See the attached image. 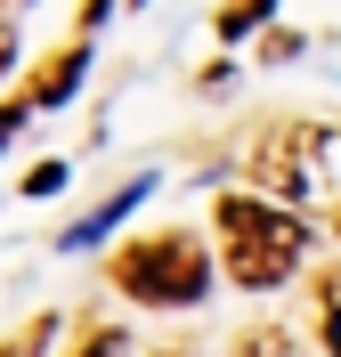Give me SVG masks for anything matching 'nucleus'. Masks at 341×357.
Wrapping results in <instances>:
<instances>
[{"label":"nucleus","mask_w":341,"mask_h":357,"mask_svg":"<svg viewBox=\"0 0 341 357\" xmlns=\"http://www.w3.org/2000/svg\"><path fill=\"white\" fill-rule=\"evenodd\" d=\"M325 341H333V357H341V276L325 284Z\"/></svg>","instance_id":"39448f33"},{"label":"nucleus","mask_w":341,"mask_h":357,"mask_svg":"<svg viewBox=\"0 0 341 357\" xmlns=\"http://www.w3.org/2000/svg\"><path fill=\"white\" fill-rule=\"evenodd\" d=\"M66 187V162H41V171H24V195H57Z\"/></svg>","instance_id":"20e7f679"},{"label":"nucleus","mask_w":341,"mask_h":357,"mask_svg":"<svg viewBox=\"0 0 341 357\" xmlns=\"http://www.w3.org/2000/svg\"><path fill=\"white\" fill-rule=\"evenodd\" d=\"M260 178L293 203H341V130H285L260 155Z\"/></svg>","instance_id":"7ed1b4c3"},{"label":"nucleus","mask_w":341,"mask_h":357,"mask_svg":"<svg viewBox=\"0 0 341 357\" xmlns=\"http://www.w3.org/2000/svg\"><path fill=\"white\" fill-rule=\"evenodd\" d=\"M260 8H268V0H244V8H227V17H220V33H244V24L260 17Z\"/></svg>","instance_id":"423d86ee"},{"label":"nucleus","mask_w":341,"mask_h":357,"mask_svg":"<svg viewBox=\"0 0 341 357\" xmlns=\"http://www.w3.org/2000/svg\"><path fill=\"white\" fill-rule=\"evenodd\" d=\"M17 66V24H0V73Z\"/></svg>","instance_id":"6e6552de"},{"label":"nucleus","mask_w":341,"mask_h":357,"mask_svg":"<svg viewBox=\"0 0 341 357\" xmlns=\"http://www.w3.org/2000/svg\"><path fill=\"white\" fill-rule=\"evenodd\" d=\"M171 357H187V349H171Z\"/></svg>","instance_id":"1a4fd4ad"},{"label":"nucleus","mask_w":341,"mask_h":357,"mask_svg":"<svg viewBox=\"0 0 341 357\" xmlns=\"http://www.w3.org/2000/svg\"><path fill=\"white\" fill-rule=\"evenodd\" d=\"M220 244H227V276L252 292H268L293 276V260L309 252V227L276 203H252V195H227L220 203Z\"/></svg>","instance_id":"f257e3e1"},{"label":"nucleus","mask_w":341,"mask_h":357,"mask_svg":"<svg viewBox=\"0 0 341 357\" xmlns=\"http://www.w3.org/2000/svg\"><path fill=\"white\" fill-rule=\"evenodd\" d=\"M114 284L130 292V301H146V309H187V301H204L211 268L195 252V236H155V244H138V252L114 260Z\"/></svg>","instance_id":"f03ea898"},{"label":"nucleus","mask_w":341,"mask_h":357,"mask_svg":"<svg viewBox=\"0 0 341 357\" xmlns=\"http://www.w3.org/2000/svg\"><path fill=\"white\" fill-rule=\"evenodd\" d=\"M276 349H285L276 333H252V341H244V357H276Z\"/></svg>","instance_id":"0eeeda50"}]
</instances>
